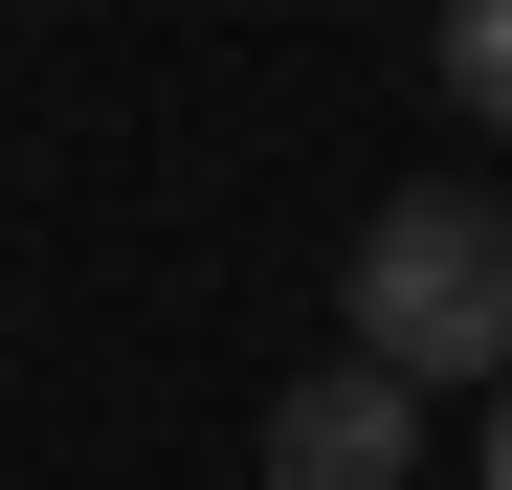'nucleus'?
Returning <instances> with one entry per match:
<instances>
[{"label": "nucleus", "instance_id": "nucleus-1", "mask_svg": "<svg viewBox=\"0 0 512 490\" xmlns=\"http://www.w3.org/2000/svg\"><path fill=\"white\" fill-rule=\"evenodd\" d=\"M334 312H357V357L423 401V379H512V201L490 179H401L357 223V268H334Z\"/></svg>", "mask_w": 512, "mask_h": 490}, {"label": "nucleus", "instance_id": "nucleus-2", "mask_svg": "<svg viewBox=\"0 0 512 490\" xmlns=\"http://www.w3.org/2000/svg\"><path fill=\"white\" fill-rule=\"evenodd\" d=\"M268 490H423V401H401L379 357H312V379L268 401Z\"/></svg>", "mask_w": 512, "mask_h": 490}, {"label": "nucleus", "instance_id": "nucleus-3", "mask_svg": "<svg viewBox=\"0 0 512 490\" xmlns=\"http://www.w3.org/2000/svg\"><path fill=\"white\" fill-rule=\"evenodd\" d=\"M423 90L468 134H512V0H446V23H423Z\"/></svg>", "mask_w": 512, "mask_h": 490}, {"label": "nucleus", "instance_id": "nucleus-4", "mask_svg": "<svg viewBox=\"0 0 512 490\" xmlns=\"http://www.w3.org/2000/svg\"><path fill=\"white\" fill-rule=\"evenodd\" d=\"M468 468H490V490H512V379H490V446H468Z\"/></svg>", "mask_w": 512, "mask_h": 490}]
</instances>
